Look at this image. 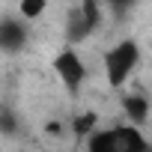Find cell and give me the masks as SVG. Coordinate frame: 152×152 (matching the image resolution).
I'll return each mask as SVG.
<instances>
[{
	"mask_svg": "<svg viewBox=\"0 0 152 152\" xmlns=\"http://www.w3.org/2000/svg\"><path fill=\"white\" fill-rule=\"evenodd\" d=\"M87 152H149L146 137L137 125H113V128H96L87 137Z\"/></svg>",
	"mask_w": 152,
	"mask_h": 152,
	"instance_id": "1",
	"label": "cell"
},
{
	"mask_svg": "<svg viewBox=\"0 0 152 152\" xmlns=\"http://www.w3.org/2000/svg\"><path fill=\"white\" fill-rule=\"evenodd\" d=\"M140 66V45L134 39H122L104 51V78L113 90L125 87Z\"/></svg>",
	"mask_w": 152,
	"mask_h": 152,
	"instance_id": "2",
	"label": "cell"
},
{
	"mask_svg": "<svg viewBox=\"0 0 152 152\" xmlns=\"http://www.w3.org/2000/svg\"><path fill=\"white\" fill-rule=\"evenodd\" d=\"M54 75L60 78V84L69 90V93H78L87 81V66L81 60V54L75 51V48H63L57 57H54Z\"/></svg>",
	"mask_w": 152,
	"mask_h": 152,
	"instance_id": "3",
	"label": "cell"
},
{
	"mask_svg": "<svg viewBox=\"0 0 152 152\" xmlns=\"http://www.w3.org/2000/svg\"><path fill=\"white\" fill-rule=\"evenodd\" d=\"M27 42V27H24V18H12V15H3L0 18V51L3 54H18Z\"/></svg>",
	"mask_w": 152,
	"mask_h": 152,
	"instance_id": "4",
	"label": "cell"
},
{
	"mask_svg": "<svg viewBox=\"0 0 152 152\" xmlns=\"http://www.w3.org/2000/svg\"><path fill=\"white\" fill-rule=\"evenodd\" d=\"M122 113H125V119L131 122V125H146L149 122V113H152V104H149V99L143 96V93H125L122 96Z\"/></svg>",
	"mask_w": 152,
	"mask_h": 152,
	"instance_id": "5",
	"label": "cell"
},
{
	"mask_svg": "<svg viewBox=\"0 0 152 152\" xmlns=\"http://www.w3.org/2000/svg\"><path fill=\"white\" fill-rule=\"evenodd\" d=\"M96 128H99V113H93V110H81V113L72 116V131H75V137H84V140H87Z\"/></svg>",
	"mask_w": 152,
	"mask_h": 152,
	"instance_id": "6",
	"label": "cell"
},
{
	"mask_svg": "<svg viewBox=\"0 0 152 152\" xmlns=\"http://www.w3.org/2000/svg\"><path fill=\"white\" fill-rule=\"evenodd\" d=\"M45 9H48V0H18V15H21L24 21L42 18Z\"/></svg>",
	"mask_w": 152,
	"mask_h": 152,
	"instance_id": "7",
	"label": "cell"
},
{
	"mask_svg": "<svg viewBox=\"0 0 152 152\" xmlns=\"http://www.w3.org/2000/svg\"><path fill=\"white\" fill-rule=\"evenodd\" d=\"M78 12H81V18L90 24V30H96L99 21H102V0H84Z\"/></svg>",
	"mask_w": 152,
	"mask_h": 152,
	"instance_id": "8",
	"label": "cell"
},
{
	"mask_svg": "<svg viewBox=\"0 0 152 152\" xmlns=\"http://www.w3.org/2000/svg\"><path fill=\"white\" fill-rule=\"evenodd\" d=\"M18 131V116L12 110H0V134H15Z\"/></svg>",
	"mask_w": 152,
	"mask_h": 152,
	"instance_id": "9",
	"label": "cell"
},
{
	"mask_svg": "<svg viewBox=\"0 0 152 152\" xmlns=\"http://www.w3.org/2000/svg\"><path fill=\"white\" fill-rule=\"evenodd\" d=\"M134 3H137V0H107V6H110L113 12H119V15H122V12H128Z\"/></svg>",
	"mask_w": 152,
	"mask_h": 152,
	"instance_id": "10",
	"label": "cell"
},
{
	"mask_svg": "<svg viewBox=\"0 0 152 152\" xmlns=\"http://www.w3.org/2000/svg\"><path fill=\"white\" fill-rule=\"evenodd\" d=\"M149 152H152V149H149Z\"/></svg>",
	"mask_w": 152,
	"mask_h": 152,
	"instance_id": "11",
	"label": "cell"
}]
</instances>
